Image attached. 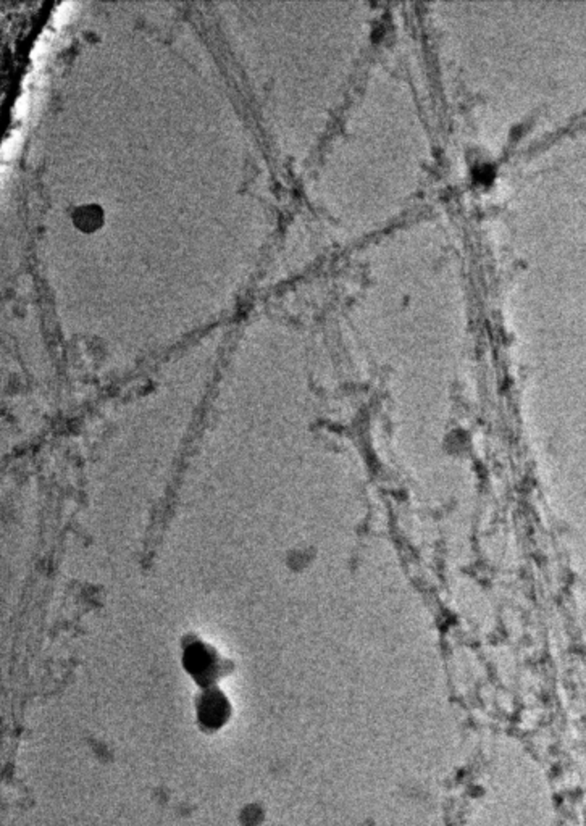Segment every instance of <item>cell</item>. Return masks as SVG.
I'll return each mask as SVG.
<instances>
[{"instance_id":"1","label":"cell","mask_w":586,"mask_h":826,"mask_svg":"<svg viewBox=\"0 0 586 826\" xmlns=\"http://www.w3.org/2000/svg\"><path fill=\"white\" fill-rule=\"evenodd\" d=\"M186 663L191 670V673H199L200 678H210L213 670H215V659H213L212 651L209 647L194 644L186 654Z\"/></svg>"},{"instance_id":"2","label":"cell","mask_w":586,"mask_h":826,"mask_svg":"<svg viewBox=\"0 0 586 826\" xmlns=\"http://www.w3.org/2000/svg\"><path fill=\"white\" fill-rule=\"evenodd\" d=\"M73 218H74V223H76V226L79 229L90 233L102 225L104 215H102V210H100L97 205H84V207H79V209L74 212Z\"/></svg>"},{"instance_id":"3","label":"cell","mask_w":586,"mask_h":826,"mask_svg":"<svg viewBox=\"0 0 586 826\" xmlns=\"http://www.w3.org/2000/svg\"><path fill=\"white\" fill-rule=\"evenodd\" d=\"M223 710H225V705H223V701L220 699H215V697H212V699L207 701L204 703V707H202V715L207 722H220L223 715Z\"/></svg>"}]
</instances>
